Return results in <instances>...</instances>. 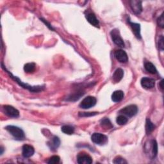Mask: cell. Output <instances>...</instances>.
<instances>
[{
    "label": "cell",
    "instance_id": "22",
    "mask_svg": "<svg viewBox=\"0 0 164 164\" xmlns=\"http://www.w3.org/2000/svg\"><path fill=\"white\" fill-rule=\"evenodd\" d=\"M101 126L106 129H111L113 127L110 119L108 118H105L101 120Z\"/></svg>",
    "mask_w": 164,
    "mask_h": 164
},
{
    "label": "cell",
    "instance_id": "31",
    "mask_svg": "<svg viewBox=\"0 0 164 164\" xmlns=\"http://www.w3.org/2000/svg\"><path fill=\"white\" fill-rule=\"evenodd\" d=\"M163 80L162 79L161 81H160V89L163 90Z\"/></svg>",
    "mask_w": 164,
    "mask_h": 164
},
{
    "label": "cell",
    "instance_id": "2",
    "mask_svg": "<svg viewBox=\"0 0 164 164\" xmlns=\"http://www.w3.org/2000/svg\"><path fill=\"white\" fill-rule=\"evenodd\" d=\"M2 67H3V69H5V71H7V72L10 74V76H11V78H12L13 79H14V80L17 82V83H18V84H19L21 87H24V88H25V89H28V90H30L31 92H39V91H40V90H42L44 88V87H42V86H37V87L35 86V87H32V86H30V85H27V84H23V82H22L21 81H20V79H19L18 77L14 76H13L12 74L10 73L9 71H8L7 70V69H5V68L4 67V66L3 65V64H2Z\"/></svg>",
    "mask_w": 164,
    "mask_h": 164
},
{
    "label": "cell",
    "instance_id": "10",
    "mask_svg": "<svg viewBox=\"0 0 164 164\" xmlns=\"http://www.w3.org/2000/svg\"><path fill=\"white\" fill-rule=\"evenodd\" d=\"M141 85L146 89H152L155 87V80L154 79L147 78V77H144L141 79Z\"/></svg>",
    "mask_w": 164,
    "mask_h": 164
},
{
    "label": "cell",
    "instance_id": "16",
    "mask_svg": "<svg viewBox=\"0 0 164 164\" xmlns=\"http://www.w3.org/2000/svg\"><path fill=\"white\" fill-rule=\"evenodd\" d=\"M86 19L89 21L90 24L92 25L95 26V27H98L100 25V22L98 19L95 17L94 15V13H89L86 15Z\"/></svg>",
    "mask_w": 164,
    "mask_h": 164
},
{
    "label": "cell",
    "instance_id": "8",
    "mask_svg": "<svg viewBox=\"0 0 164 164\" xmlns=\"http://www.w3.org/2000/svg\"><path fill=\"white\" fill-rule=\"evenodd\" d=\"M77 161L79 164H90L92 163V158L87 153H80L77 156Z\"/></svg>",
    "mask_w": 164,
    "mask_h": 164
},
{
    "label": "cell",
    "instance_id": "6",
    "mask_svg": "<svg viewBox=\"0 0 164 164\" xmlns=\"http://www.w3.org/2000/svg\"><path fill=\"white\" fill-rule=\"evenodd\" d=\"M110 35H111V37H112V39L113 40V42L118 46L119 47H121V48H124L125 44V43L124 41H123L122 38H121L120 34H119V30H117V29H115V30H113L111 33H110Z\"/></svg>",
    "mask_w": 164,
    "mask_h": 164
},
{
    "label": "cell",
    "instance_id": "14",
    "mask_svg": "<svg viewBox=\"0 0 164 164\" xmlns=\"http://www.w3.org/2000/svg\"><path fill=\"white\" fill-rule=\"evenodd\" d=\"M60 144V141L59 138L57 136H54L50 141L48 142V145L50 149L52 151H55L59 147Z\"/></svg>",
    "mask_w": 164,
    "mask_h": 164
},
{
    "label": "cell",
    "instance_id": "15",
    "mask_svg": "<svg viewBox=\"0 0 164 164\" xmlns=\"http://www.w3.org/2000/svg\"><path fill=\"white\" fill-rule=\"evenodd\" d=\"M125 97V94L122 90H116L112 95V100L115 103L121 101Z\"/></svg>",
    "mask_w": 164,
    "mask_h": 164
},
{
    "label": "cell",
    "instance_id": "19",
    "mask_svg": "<svg viewBox=\"0 0 164 164\" xmlns=\"http://www.w3.org/2000/svg\"><path fill=\"white\" fill-rule=\"evenodd\" d=\"M155 125H153V123L151 121V120L147 119L146 122V131L147 135L151 133L155 129Z\"/></svg>",
    "mask_w": 164,
    "mask_h": 164
},
{
    "label": "cell",
    "instance_id": "29",
    "mask_svg": "<svg viewBox=\"0 0 164 164\" xmlns=\"http://www.w3.org/2000/svg\"><path fill=\"white\" fill-rule=\"evenodd\" d=\"M158 46H159V48L161 51H163V36H161L160 39L159 40Z\"/></svg>",
    "mask_w": 164,
    "mask_h": 164
},
{
    "label": "cell",
    "instance_id": "5",
    "mask_svg": "<svg viewBox=\"0 0 164 164\" xmlns=\"http://www.w3.org/2000/svg\"><path fill=\"white\" fill-rule=\"evenodd\" d=\"M92 141L98 145H103L106 144L108 141V137L101 133H94L91 136Z\"/></svg>",
    "mask_w": 164,
    "mask_h": 164
},
{
    "label": "cell",
    "instance_id": "3",
    "mask_svg": "<svg viewBox=\"0 0 164 164\" xmlns=\"http://www.w3.org/2000/svg\"><path fill=\"white\" fill-rule=\"evenodd\" d=\"M138 112V108L135 105H128L120 110V113H122L124 115L131 117L135 115Z\"/></svg>",
    "mask_w": 164,
    "mask_h": 164
},
{
    "label": "cell",
    "instance_id": "12",
    "mask_svg": "<svg viewBox=\"0 0 164 164\" xmlns=\"http://www.w3.org/2000/svg\"><path fill=\"white\" fill-rule=\"evenodd\" d=\"M35 153L34 148L28 144H25L23 146L22 155L24 158H30Z\"/></svg>",
    "mask_w": 164,
    "mask_h": 164
},
{
    "label": "cell",
    "instance_id": "11",
    "mask_svg": "<svg viewBox=\"0 0 164 164\" xmlns=\"http://www.w3.org/2000/svg\"><path fill=\"white\" fill-rule=\"evenodd\" d=\"M130 7L132 11L136 15H139L142 11V2L141 1H135L133 0L130 2Z\"/></svg>",
    "mask_w": 164,
    "mask_h": 164
},
{
    "label": "cell",
    "instance_id": "13",
    "mask_svg": "<svg viewBox=\"0 0 164 164\" xmlns=\"http://www.w3.org/2000/svg\"><path fill=\"white\" fill-rule=\"evenodd\" d=\"M128 23L131 26V28L133 30V32L134 33L135 37L139 38L141 39V25L138 23H135L131 21H130V19H128Z\"/></svg>",
    "mask_w": 164,
    "mask_h": 164
},
{
    "label": "cell",
    "instance_id": "28",
    "mask_svg": "<svg viewBox=\"0 0 164 164\" xmlns=\"http://www.w3.org/2000/svg\"><path fill=\"white\" fill-rule=\"evenodd\" d=\"M157 22H158V26L163 28L164 27V19H163V13L160 16V17L158 19Z\"/></svg>",
    "mask_w": 164,
    "mask_h": 164
},
{
    "label": "cell",
    "instance_id": "7",
    "mask_svg": "<svg viewBox=\"0 0 164 164\" xmlns=\"http://www.w3.org/2000/svg\"><path fill=\"white\" fill-rule=\"evenodd\" d=\"M3 110L5 114L10 117L16 118L19 116V112L12 106L10 105H4L3 106Z\"/></svg>",
    "mask_w": 164,
    "mask_h": 164
},
{
    "label": "cell",
    "instance_id": "17",
    "mask_svg": "<svg viewBox=\"0 0 164 164\" xmlns=\"http://www.w3.org/2000/svg\"><path fill=\"white\" fill-rule=\"evenodd\" d=\"M123 76H124V71L120 68H119L115 70L113 74V80L117 83L122 79Z\"/></svg>",
    "mask_w": 164,
    "mask_h": 164
},
{
    "label": "cell",
    "instance_id": "25",
    "mask_svg": "<svg viewBox=\"0 0 164 164\" xmlns=\"http://www.w3.org/2000/svg\"><path fill=\"white\" fill-rule=\"evenodd\" d=\"M60 158L59 156L57 155H54L51 156L49 160L48 161V163L49 164H55V163H59L60 162Z\"/></svg>",
    "mask_w": 164,
    "mask_h": 164
},
{
    "label": "cell",
    "instance_id": "20",
    "mask_svg": "<svg viewBox=\"0 0 164 164\" xmlns=\"http://www.w3.org/2000/svg\"><path fill=\"white\" fill-rule=\"evenodd\" d=\"M36 65L34 63H28L24 65V70L27 73H32L35 70Z\"/></svg>",
    "mask_w": 164,
    "mask_h": 164
},
{
    "label": "cell",
    "instance_id": "23",
    "mask_svg": "<svg viewBox=\"0 0 164 164\" xmlns=\"http://www.w3.org/2000/svg\"><path fill=\"white\" fill-rule=\"evenodd\" d=\"M128 118L126 116L122 115H119L117 117V119H116L117 123L119 125H120V126L126 125V123H127V122H128Z\"/></svg>",
    "mask_w": 164,
    "mask_h": 164
},
{
    "label": "cell",
    "instance_id": "30",
    "mask_svg": "<svg viewBox=\"0 0 164 164\" xmlns=\"http://www.w3.org/2000/svg\"><path fill=\"white\" fill-rule=\"evenodd\" d=\"M40 20H42V21H43V22H44V23L46 24V26H48L49 27V29H51V30H54V29L53 28L52 26H51V24H50L49 23H48V21H47L46 20H44V19H43V18H41V19H40Z\"/></svg>",
    "mask_w": 164,
    "mask_h": 164
},
{
    "label": "cell",
    "instance_id": "21",
    "mask_svg": "<svg viewBox=\"0 0 164 164\" xmlns=\"http://www.w3.org/2000/svg\"><path fill=\"white\" fill-rule=\"evenodd\" d=\"M62 131L67 135H72L74 132V128L73 126L69 125H65L61 128Z\"/></svg>",
    "mask_w": 164,
    "mask_h": 164
},
{
    "label": "cell",
    "instance_id": "26",
    "mask_svg": "<svg viewBox=\"0 0 164 164\" xmlns=\"http://www.w3.org/2000/svg\"><path fill=\"white\" fill-rule=\"evenodd\" d=\"M114 163H120V164H124V163H127V161L124 159L123 158L120 157V156H117L116 158H115V159L113 161Z\"/></svg>",
    "mask_w": 164,
    "mask_h": 164
},
{
    "label": "cell",
    "instance_id": "4",
    "mask_svg": "<svg viewBox=\"0 0 164 164\" xmlns=\"http://www.w3.org/2000/svg\"><path fill=\"white\" fill-rule=\"evenodd\" d=\"M96 99L93 96H87L79 104V107L84 109H89L93 107L96 104Z\"/></svg>",
    "mask_w": 164,
    "mask_h": 164
},
{
    "label": "cell",
    "instance_id": "1",
    "mask_svg": "<svg viewBox=\"0 0 164 164\" xmlns=\"http://www.w3.org/2000/svg\"><path fill=\"white\" fill-rule=\"evenodd\" d=\"M5 129L15 138L16 140L21 141L24 140L25 138V135L23 130L20 128L15 126L9 125L6 126Z\"/></svg>",
    "mask_w": 164,
    "mask_h": 164
},
{
    "label": "cell",
    "instance_id": "24",
    "mask_svg": "<svg viewBox=\"0 0 164 164\" xmlns=\"http://www.w3.org/2000/svg\"><path fill=\"white\" fill-rule=\"evenodd\" d=\"M151 144L152 148V155L153 157H155L158 153V144L155 140H152Z\"/></svg>",
    "mask_w": 164,
    "mask_h": 164
},
{
    "label": "cell",
    "instance_id": "9",
    "mask_svg": "<svg viewBox=\"0 0 164 164\" xmlns=\"http://www.w3.org/2000/svg\"><path fill=\"white\" fill-rule=\"evenodd\" d=\"M115 57L120 63H126L128 61L127 53L122 49H118L115 51Z\"/></svg>",
    "mask_w": 164,
    "mask_h": 164
},
{
    "label": "cell",
    "instance_id": "18",
    "mask_svg": "<svg viewBox=\"0 0 164 164\" xmlns=\"http://www.w3.org/2000/svg\"><path fill=\"white\" fill-rule=\"evenodd\" d=\"M144 68L145 69L149 72V73L155 74L157 73V70L156 69L155 66L150 62H147L144 64Z\"/></svg>",
    "mask_w": 164,
    "mask_h": 164
},
{
    "label": "cell",
    "instance_id": "27",
    "mask_svg": "<svg viewBox=\"0 0 164 164\" xmlns=\"http://www.w3.org/2000/svg\"><path fill=\"white\" fill-rule=\"evenodd\" d=\"M98 114V112H79V117H90L94 116Z\"/></svg>",
    "mask_w": 164,
    "mask_h": 164
}]
</instances>
